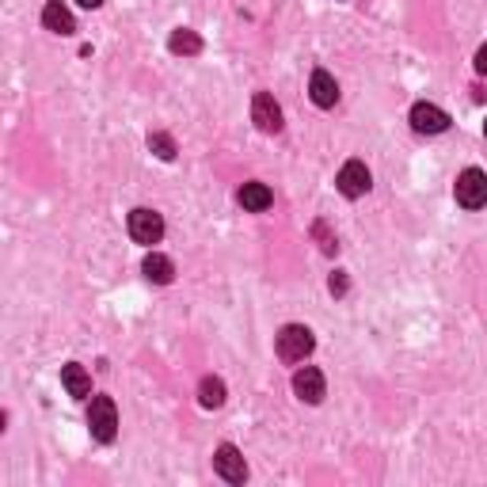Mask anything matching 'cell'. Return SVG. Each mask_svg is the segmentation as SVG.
Instances as JSON below:
<instances>
[{
  "mask_svg": "<svg viewBox=\"0 0 487 487\" xmlns=\"http://www.w3.org/2000/svg\"><path fill=\"white\" fill-rule=\"evenodd\" d=\"M126 228H130V236H134L137 244L152 248V244H160V236H164V217H160L157 210H145V206H141V210L130 213Z\"/></svg>",
  "mask_w": 487,
  "mask_h": 487,
  "instance_id": "4",
  "label": "cell"
},
{
  "mask_svg": "<svg viewBox=\"0 0 487 487\" xmlns=\"http://www.w3.org/2000/svg\"><path fill=\"white\" fill-rule=\"evenodd\" d=\"M213 468H217V476L228 480V483H244V480H248V465H244V457H240L236 445H228V442L213 453Z\"/></svg>",
  "mask_w": 487,
  "mask_h": 487,
  "instance_id": "7",
  "label": "cell"
},
{
  "mask_svg": "<svg viewBox=\"0 0 487 487\" xmlns=\"http://www.w3.org/2000/svg\"><path fill=\"white\" fill-rule=\"evenodd\" d=\"M236 202L248 213H263V210H271V202H274V195H271V187L267 183H244L240 187V195H236Z\"/></svg>",
  "mask_w": 487,
  "mask_h": 487,
  "instance_id": "12",
  "label": "cell"
},
{
  "mask_svg": "<svg viewBox=\"0 0 487 487\" xmlns=\"http://www.w3.org/2000/svg\"><path fill=\"white\" fill-rule=\"evenodd\" d=\"M43 27L54 31V35H73V31H76V19H73V12L61 4V0H46V8H43Z\"/></svg>",
  "mask_w": 487,
  "mask_h": 487,
  "instance_id": "10",
  "label": "cell"
},
{
  "mask_svg": "<svg viewBox=\"0 0 487 487\" xmlns=\"http://www.w3.org/2000/svg\"><path fill=\"white\" fill-rule=\"evenodd\" d=\"M149 149L157 152L160 160H175V141H172L168 134H152V137H149Z\"/></svg>",
  "mask_w": 487,
  "mask_h": 487,
  "instance_id": "17",
  "label": "cell"
},
{
  "mask_svg": "<svg viewBox=\"0 0 487 487\" xmlns=\"http://www.w3.org/2000/svg\"><path fill=\"white\" fill-rule=\"evenodd\" d=\"M324 374H320L316 366H305V369H298L293 374V392H298V400H305V404H320L324 400Z\"/></svg>",
  "mask_w": 487,
  "mask_h": 487,
  "instance_id": "9",
  "label": "cell"
},
{
  "mask_svg": "<svg viewBox=\"0 0 487 487\" xmlns=\"http://www.w3.org/2000/svg\"><path fill=\"white\" fill-rule=\"evenodd\" d=\"M309 92H313V104H316V107H336V104H339V84H336V76L324 73V69L313 73Z\"/></svg>",
  "mask_w": 487,
  "mask_h": 487,
  "instance_id": "11",
  "label": "cell"
},
{
  "mask_svg": "<svg viewBox=\"0 0 487 487\" xmlns=\"http://www.w3.org/2000/svg\"><path fill=\"white\" fill-rule=\"evenodd\" d=\"M313 347H316V339L305 324H286L278 331V358L282 362H305V358L313 354Z\"/></svg>",
  "mask_w": 487,
  "mask_h": 487,
  "instance_id": "1",
  "label": "cell"
},
{
  "mask_svg": "<svg viewBox=\"0 0 487 487\" xmlns=\"http://www.w3.org/2000/svg\"><path fill=\"white\" fill-rule=\"evenodd\" d=\"M476 73H480V76H487V46H480V50H476Z\"/></svg>",
  "mask_w": 487,
  "mask_h": 487,
  "instance_id": "18",
  "label": "cell"
},
{
  "mask_svg": "<svg viewBox=\"0 0 487 487\" xmlns=\"http://www.w3.org/2000/svg\"><path fill=\"white\" fill-rule=\"evenodd\" d=\"M88 427H92L96 442H114V434H119V407H114L111 396H92V407H88Z\"/></svg>",
  "mask_w": 487,
  "mask_h": 487,
  "instance_id": "2",
  "label": "cell"
},
{
  "mask_svg": "<svg viewBox=\"0 0 487 487\" xmlns=\"http://www.w3.org/2000/svg\"><path fill=\"white\" fill-rule=\"evenodd\" d=\"M141 271H145L149 282H157V286H168V282L175 278L172 259H168V255H160V251H149L145 263H141Z\"/></svg>",
  "mask_w": 487,
  "mask_h": 487,
  "instance_id": "14",
  "label": "cell"
},
{
  "mask_svg": "<svg viewBox=\"0 0 487 487\" xmlns=\"http://www.w3.org/2000/svg\"><path fill=\"white\" fill-rule=\"evenodd\" d=\"M453 195H457V202H460L465 210H480V206H487V175H483L480 168L460 172Z\"/></svg>",
  "mask_w": 487,
  "mask_h": 487,
  "instance_id": "3",
  "label": "cell"
},
{
  "mask_svg": "<svg viewBox=\"0 0 487 487\" xmlns=\"http://www.w3.org/2000/svg\"><path fill=\"white\" fill-rule=\"evenodd\" d=\"M168 50L172 54H202V38L195 35V31H187V27H179V31H172V38H168Z\"/></svg>",
  "mask_w": 487,
  "mask_h": 487,
  "instance_id": "15",
  "label": "cell"
},
{
  "mask_svg": "<svg viewBox=\"0 0 487 487\" xmlns=\"http://www.w3.org/2000/svg\"><path fill=\"white\" fill-rule=\"evenodd\" d=\"M483 134H487V122H483Z\"/></svg>",
  "mask_w": 487,
  "mask_h": 487,
  "instance_id": "20",
  "label": "cell"
},
{
  "mask_svg": "<svg viewBox=\"0 0 487 487\" xmlns=\"http://www.w3.org/2000/svg\"><path fill=\"white\" fill-rule=\"evenodd\" d=\"M251 122L259 126L263 134H278L282 130V107L271 92H255L251 99Z\"/></svg>",
  "mask_w": 487,
  "mask_h": 487,
  "instance_id": "5",
  "label": "cell"
},
{
  "mask_svg": "<svg viewBox=\"0 0 487 487\" xmlns=\"http://www.w3.org/2000/svg\"><path fill=\"white\" fill-rule=\"evenodd\" d=\"M336 183H339V190H343L347 198H362L366 190L374 187V175H369V168H366L362 160H347V164H343V172H339Z\"/></svg>",
  "mask_w": 487,
  "mask_h": 487,
  "instance_id": "6",
  "label": "cell"
},
{
  "mask_svg": "<svg viewBox=\"0 0 487 487\" xmlns=\"http://www.w3.org/2000/svg\"><path fill=\"white\" fill-rule=\"evenodd\" d=\"M198 404L202 407H221L225 404V381L221 377H206L198 384Z\"/></svg>",
  "mask_w": 487,
  "mask_h": 487,
  "instance_id": "16",
  "label": "cell"
},
{
  "mask_svg": "<svg viewBox=\"0 0 487 487\" xmlns=\"http://www.w3.org/2000/svg\"><path fill=\"white\" fill-rule=\"evenodd\" d=\"M61 384H66V392L76 396V400H88V396H92V377H88V369L76 366V362L61 366Z\"/></svg>",
  "mask_w": 487,
  "mask_h": 487,
  "instance_id": "13",
  "label": "cell"
},
{
  "mask_svg": "<svg viewBox=\"0 0 487 487\" xmlns=\"http://www.w3.org/2000/svg\"><path fill=\"white\" fill-rule=\"evenodd\" d=\"M412 130L415 134H445L450 130V114L434 104H415L412 107Z\"/></svg>",
  "mask_w": 487,
  "mask_h": 487,
  "instance_id": "8",
  "label": "cell"
},
{
  "mask_svg": "<svg viewBox=\"0 0 487 487\" xmlns=\"http://www.w3.org/2000/svg\"><path fill=\"white\" fill-rule=\"evenodd\" d=\"M76 4H81V8H99L104 0H76Z\"/></svg>",
  "mask_w": 487,
  "mask_h": 487,
  "instance_id": "19",
  "label": "cell"
}]
</instances>
